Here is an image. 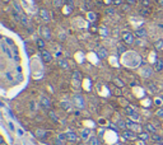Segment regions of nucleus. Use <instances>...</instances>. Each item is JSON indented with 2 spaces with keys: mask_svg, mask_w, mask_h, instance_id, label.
I'll return each instance as SVG.
<instances>
[{
  "mask_svg": "<svg viewBox=\"0 0 163 145\" xmlns=\"http://www.w3.org/2000/svg\"><path fill=\"white\" fill-rule=\"evenodd\" d=\"M73 105L79 110H83L85 108V101H84V97L82 94H74L73 96Z\"/></svg>",
  "mask_w": 163,
  "mask_h": 145,
  "instance_id": "nucleus-1",
  "label": "nucleus"
},
{
  "mask_svg": "<svg viewBox=\"0 0 163 145\" xmlns=\"http://www.w3.org/2000/svg\"><path fill=\"white\" fill-rule=\"evenodd\" d=\"M40 35H41V38H44L45 41H51L52 38V32L47 26L40 27Z\"/></svg>",
  "mask_w": 163,
  "mask_h": 145,
  "instance_id": "nucleus-2",
  "label": "nucleus"
},
{
  "mask_svg": "<svg viewBox=\"0 0 163 145\" xmlns=\"http://www.w3.org/2000/svg\"><path fill=\"white\" fill-rule=\"evenodd\" d=\"M122 41L125 42L126 45H134L135 43V35H133L131 32H129V31H125V32H122Z\"/></svg>",
  "mask_w": 163,
  "mask_h": 145,
  "instance_id": "nucleus-3",
  "label": "nucleus"
},
{
  "mask_svg": "<svg viewBox=\"0 0 163 145\" xmlns=\"http://www.w3.org/2000/svg\"><path fill=\"white\" fill-rule=\"evenodd\" d=\"M126 127H129L135 132H142V126L139 124H136V121H131V120L126 121Z\"/></svg>",
  "mask_w": 163,
  "mask_h": 145,
  "instance_id": "nucleus-4",
  "label": "nucleus"
},
{
  "mask_svg": "<svg viewBox=\"0 0 163 145\" xmlns=\"http://www.w3.org/2000/svg\"><path fill=\"white\" fill-rule=\"evenodd\" d=\"M122 136H124V139H126V140H135V139H138L136 132H135V131H133V130H130V129L124 130Z\"/></svg>",
  "mask_w": 163,
  "mask_h": 145,
  "instance_id": "nucleus-5",
  "label": "nucleus"
},
{
  "mask_svg": "<svg viewBox=\"0 0 163 145\" xmlns=\"http://www.w3.org/2000/svg\"><path fill=\"white\" fill-rule=\"evenodd\" d=\"M152 74H153V69L149 66V65H144L140 70V75L143 78H150Z\"/></svg>",
  "mask_w": 163,
  "mask_h": 145,
  "instance_id": "nucleus-6",
  "label": "nucleus"
},
{
  "mask_svg": "<svg viewBox=\"0 0 163 145\" xmlns=\"http://www.w3.org/2000/svg\"><path fill=\"white\" fill-rule=\"evenodd\" d=\"M40 17H41V19L44 21L45 23H49V22L51 21L50 13H49V10H47V9H45V8H41V9H40Z\"/></svg>",
  "mask_w": 163,
  "mask_h": 145,
  "instance_id": "nucleus-7",
  "label": "nucleus"
},
{
  "mask_svg": "<svg viewBox=\"0 0 163 145\" xmlns=\"http://www.w3.org/2000/svg\"><path fill=\"white\" fill-rule=\"evenodd\" d=\"M126 113H127L129 117L133 119V121H139V120H140V115H139L134 108H130V107H127V108H126Z\"/></svg>",
  "mask_w": 163,
  "mask_h": 145,
  "instance_id": "nucleus-8",
  "label": "nucleus"
},
{
  "mask_svg": "<svg viewBox=\"0 0 163 145\" xmlns=\"http://www.w3.org/2000/svg\"><path fill=\"white\" fill-rule=\"evenodd\" d=\"M40 103H41V106L44 107V108H46V110H50V108H51V101H50L49 97L41 96V98H40Z\"/></svg>",
  "mask_w": 163,
  "mask_h": 145,
  "instance_id": "nucleus-9",
  "label": "nucleus"
},
{
  "mask_svg": "<svg viewBox=\"0 0 163 145\" xmlns=\"http://www.w3.org/2000/svg\"><path fill=\"white\" fill-rule=\"evenodd\" d=\"M41 57H42V60H44L45 63H50L52 60V55H51L50 51H47V50L44 49L41 51Z\"/></svg>",
  "mask_w": 163,
  "mask_h": 145,
  "instance_id": "nucleus-10",
  "label": "nucleus"
},
{
  "mask_svg": "<svg viewBox=\"0 0 163 145\" xmlns=\"http://www.w3.org/2000/svg\"><path fill=\"white\" fill-rule=\"evenodd\" d=\"M134 35H135V37H138V38H145L147 37V29L145 28H136L135 31H134Z\"/></svg>",
  "mask_w": 163,
  "mask_h": 145,
  "instance_id": "nucleus-11",
  "label": "nucleus"
},
{
  "mask_svg": "<svg viewBox=\"0 0 163 145\" xmlns=\"http://www.w3.org/2000/svg\"><path fill=\"white\" fill-rule=\"evenodd\" d=\"M65 136H66V140H68V141H71V143H75L76 140H78V136H76V134L73 132V131L65 132Z\"/></svg>",
  "mask_w": 163,
  "mask_h": 145,
  "instance_id": "nucleus-12",
  "label": "nucleus"
},
{
  "mask_svg": "<svg viewBox=\"0 0 163 145\" xmlns=\"http://www.w3.org/2000/svg\"><path fill=\"white\" fill-rule=\"evenodd\" d=\"M144 130H145L147 132H149V134H156V131H157L156 126L153 125V124H150V122H147L144 125Z\"/></svg>",
  "mask_w": 163,
  "mask_h": 145,
  "instance_id": "nucleus-13",
  "label": "nucleus"
},
{
  "mask_svg": "<svg viewBox=\"0 0 163 145\" xmlns=\"http://www.w3.org/2000/svg\"><path fill=\"white\" fill-rule=\"evenodd\" d=\"M97 55H98V57H101V59H107V57H108L107 50L104 49V47H99V49L97 50Z\"/></svg>",
  "mask_w": 163,
  "mask_h": 145,
  "instance_id": "nucleus-14",
  "label": "nucleus"
},
{
  "mask_svg": "<svg viewBox=\"0 0 163 145\" xmlns=\"http://www.w3.org/2000/svg\"><path fill=\"white\" fill-rule=\"evenodd\" d=\"M154 70H156V71H162V70H163V59H157L156 60Z\"/></svg>",
  "mask_w": 163,
  "mask_h": 145,
  "instance_id": "nucleus-15",
  "label": "nucleus"
},
{
  "mask_svg": "<svg viewBox=\"0 0 163 145\" xmlns=\"http://www.w3.org/2000/svg\"><path fill=\"white\" fill-rule=\"evenodd\" d=\"M88 145H101V141H99V139L97 136L92 135V136L88 139Z\"/></svg>",
  "mask_w": 163,
  "mask_h": 145,
  "instance_id": "nucleus-16",
  "label": "nucleus"
},
{
  "mask_svg": "<svg viewBox=\"0 0 163 145\" xmlns=\"http://www.w3.org/2000/svg\"><path fill=\"white\" fill-rule=\"evenodd\" d=\"M92 135H90V130L89 129H83L82 130V139L83 140H88Z\"/></svg>",
  "mask_w": 163,
  "mask_h": 145,
  "instance_id": "nucleus-17",
  "label": "nucleus"
},
{
  "mask_svg": "<svg viewBox=\"0 0 163 145\" xmlns=\"http://www.w3.org/2000/svg\"><path fill=\"white\" fill-rule=\"evenodd\" d=\"M60 105H61V107H63V108H64L65 111H68V112L71 111V103H70L69 101H63Z\"/></svg>",
  "mask_w": 163,
  "mask_h": 145,
  "instance_id": "nucleus-18",
  "label": "nucleus"
},
{
  "mask_svg": "<svg viewBox=\"0 0 163 145\" xmlns=\"http://www.w3.org/2000/svg\"><path fill=\"white\" fill-rule=\"evenodd\" d=\"M138 139H140V140H143V141H147L148 139H149V132H147V131H144V132H139L138 134Z\"/></svg>",
  "mask_w": 163,
  "mask_h": 145,
  "instance_id": "nucleus-19",
  "label": "nucleus"
},
{
  "mask_svg": "<svg viewBox=\"0 0 163 145\" xmlns=\"http://www.w3.org/2000/svg\"><path fill=\"white\" fill-rule=\"evenodd\" d=\"M36 136L40 138V139L46 138V130H44V129H37V130H36Z\"/></svg>",
  "mask_w": 163,
  "mask_h": 145,
  "instance_id": "nucleus-20",
  "label": "nucleus"
},
{
  "mask_svg": "<svg viewBox=\"0 0 163 145\" xmlns=\"http://www.w3.org/2000/svg\"><path fill=\"white\" fill-rule=\"evenodd\" d=\"M152 140L158 143V144H163V138L159 136V135H157V134H152Z\"/></svg>",
  "mask_w": 163,
  "mask_h": 145,
  "instance_id": "nucleus-21",
  "label": "nucleus"
},
{
  "mask_svg": "<svg viewBox=\"0 0 163 145\" xmlns=\"http://www.w3.org/2000/svg\"><path fill=\"white\" fill-rule=\"evenodd\" d=\"M45 40L44 38H38V40H36V45H37V47L40 49V50H44L45 49Z\"/></svg>",
  "mask_w": 163,
  "mask_h": 145,
  "instance_id": "nucleus-22",
  "label": "nucleus"
},
{
  "mask_svg": "<svg viewBox=\"0 0 163 145\" xmlns=\"http://www.w3.org/2000/svg\"><path fill=\"white\" fill-rule=\"evenodd\" d=\"M73 78H74V80H75V84L78 85L79 82L82 80V74H80L79 71H74V73H73Z\"/></svg>",
  "mask_w": 163,
  "mask_h": 145,
  "instance_id": "nucleus-23",
  "label": "nucleus"
},
{
  "mask_svg": "<svg viewBox=\"0 0 163 145\" xmlns=\"http://www.w3.org/2000/svg\"><path fill=\"white\" fill-rule=\"evenodd\" d=\"M59 66H61V68L65 69V70L69 69V65H68V63H66V60H64V59H60L59 60Z\"/></svg>",
  "mask_w": 163,
  "mask_h": 145,
  "instance_id": "nucleus-24",
  "label": "nucleus"
},
{
  "mask_svg": "<svg viewBox=\"0 0 163 145\" xmlns=\"http://www.w3.org/2000/svg\"><path fill=\"white\" fill-rule=\"evenodd\" d=\"M154 47H156V50H161V49L163 47V40H162V38L157 40V41L154 42Z\"/></svg>",
  "mask_w": 163,
  "mask_h": 145,
  "instance_id": "nucleus-25",
  "label": "nucleus"
},
{
  "mask_svg": "<svg viewBox=\"0 0 163 145\" xmlns=\"http://www.w3.org/2000/svg\"><path fill=\"white\" fill-rule=\"evenodd\" d=\"M156 116L159 119H163V107H159V108L156 111Z\"/></svg>",
  "mask_w": 163,
  "mask_h": 145,
  "instance_id": "nucleus-26",
  "label": "nucleus"
},
{
  "mask_svg": "<svg viewBox=\"0 0 163 145\" xmlns=\"http://www.w3.org/2000/svg\"><path fill=\"white\" fill-rule=\"evenodd\" d=\"M140 4L143 8H149L150 5V0H140Z\"/></svg>",
  "mask_w": 163,
  "mask_h": 145,
  "instance_id": "nucleus-27",
  "label": "nucleus"
},
{
  "mask_svg": "<svg viewBox=\"0 0 163 145\" xmlns=\"http://www.w3.org/2000/svg\"><path fill=\"white\" fill-rule=\"evenodd\" d=\"M63 3H65L64 0H54V5H55L56 8L61 7V5H63Z\"/></svg>",
  "mask_w": 163,
  "mask_h": 145,
  "instance_id": "nucleus-28",
  "label": "nucleus"
},
{
  "mask_svg": "<svg viewBox=\"0 0 163 145\" xmlns=\"http://www.w3.org/2000/svg\"><path fill=\"white\" fill-rule=\"evenodd\" d=\"M140 14H142V15H148V14H149V9H148V8H142L140 9Z\"/></svg>",
  "mask_w": 163,
  "mask_h": 145,
  "instance_id": "nucleus-29",
  "label": "nucleus"
},
{
  "mask_svg": "<svg viewBox=\"0 0 163 145\" xmlns=\"http://www.w3.org/2000/svg\"><path fill=\"white\" fill-rule=\"evenodd\" d=\"M88 18L90 22H96V14L94 13H88Z\"/></svg>",
  "mask_w": 163,
  "mask_h": 145,
  "instance_id": "nucleus-30",
  "label": "nucleus"
},
{
  "mask_svg": "<svg viewBox=\"0 0 163 145\" xmlns=\"http://www.w3.org/2000/svg\"><path fill=\"white\" fill-rule=\"evenodd\" d=\"M99 29H101V31H99V32H101V35H103V36H106V35L108 33V31H107V28H106V27H101Z\"/></svg>",
  "mask_w": 163,
  "mask_h": 145,
  "instance_id": "nucleus-31",
  "label": "nucleus"
},
{
  "mask_svg": "<svg viewBox=\"0 0 163 145\" xmlns=\"http://www.w3.org/2000/svg\"><path fill=\"white\" fill-rule=\"evenodd\" d=\"M64 1H65V5H66V7L73 8V3H74V0H64Z\"/></svg>",
  "mask_w": 163,
  "mask_h": 145,
  "instance_id": "nucleus-32",
  "label": "nucleus"
},
{
  "mask_svg": "<svg viewBox=\"0 0 163 145\" xmlns=\"http://www.w3.org/2000/svg\"><path fill=\"white\" fill-rule=\"evenodd\" d=\"M117 125H119V127H121V129H125L126 127V122H124V121H121V120L117 122Z\"/></svg>",
  "mask_w": 163,
  "mask_h": 145,
  "instance_id": "nucleus-33",
  "label": "nucleus"
},
{
  "mask_svg": "<svg viewBox=\"0 0 163 145\" xmlns=\"http://www.w3.org/2000/svg\"><path fill=\"white\" fill-rule=\"evenodd\" d=\"M111 4H113V5H121L122 0H111Z\"/></svg>",
  "mask_w": 163,
  "mask_h": 145,
  "instance_id": "nucleus-34",
  "label": "nucleus"
},
{
  "mask_svg": "<svg viewBox=\"0 0 163 145\" xmlns=\"http://www.w3.org/2000/svg\"><path fill=\"white\" fill-rule=\"evenodd\" d=\"M162 102H163V101H162V98L159 97V98H156V101H154V103H156L157 106H161V105H162Z\"/></svg>",
  "mask_w": 163,
  "mask_h": 145,
  "instance_id": "nucleus-35",
  "label": "nucleus"
},
{
  "mask_svg": "<svg viewBox=\"0 0 163 145\" xmlns=\"http://www.w3.org/2000/svg\"><path fill=\"white\" fill-rule=\"evenodd\" d=\"M149 89H150V92H157V87L154 84H149Z\"/></svg>",
  "mask_w": 163,
  "mask_h": 145,
  "instance_id": "nucleus-36",
  "label": "nucleus"
},
{
  "mask_svg": "<svg viewBox=\"0 0 163 145\" xmlns=\"http://www.w3.org/2000/svg\"><path fill=\"white\" fill-rule=\"evenodd\" d=\"M50 117H52V120H54L55 122H57V117H56V115H55V113H54V112H52V111L50 112Z\"/></svg>",
  "mask_w": 163,
  "mask_h": 145,
  "instance_id": "nucleus-37",
  "label": "nucleus"
},
{
  "mask_svg": "<svg viewBox=\"0 0 163 145\" xmlns=\"http://www.w3.org/2000/svg\"><path fill=\"white\" fill-rule=\"evenodd\" d=\"M106 13H107V14H113V13H115V9H113V8H107V9H106Z\"/></svg>",
  "mask_w": 163,
  "mask_h": 145,
  "instance_id": "nucleus-38",
  "label": "nucleus"
},
{
  "mask_svg": "<svg viewBox=\"0 0 163 145\" xmlns=\"http://www.w3.org/2000/svg\"><path fill=\"white\" fill-rule=\"evenodd\" d=\"M138 0H126V3L129 4V5H134V4H136Z\"/></svg>",
  "mask_w": 163,
  "mask_h": 145,
  "instance_id": "nucleus-39",
  "label": "nucleus"
},
{
  "mask_svg": "<svg viewBox=\"0 0 163 145\" xmlns=\"http://www.w3.org/2000/svg\"><path fill=\"white\" fill-rule=\"evenodd\" d=\"M9 127H10V130H14V125L12 122H9Z\"/></svg>",
  "mask_w": 163,
  "mask_h": 145,
  "instance_id": "nucleus-40",
  "label": "nucleus"
},
{
  "mask_svg": "<svg viewBox=\"0 0 163 145\" xmlns=\"http://www.w3.org/2000/svg\"><path fill=\"white\" fill-rule=\"evenodd\" d=\"M23 134H24V132H23V130H18V135H21V136H22Z\"/></svg>",
  "mask_w": 163,
  "mask_h": 145,
  "instance_id": "nucleus-41",
  "label": "nucleus"
},
{
  "mask_svg": "<svg viewBox=\"0 0 163 145\" xmlns=\"http://www.w3.org/2000/svg\"><path fill=\"white\" fill-rule=\"evenodd\" d=\"M159 97H161V98H162V101H163V93H162V94H161V96H159Z\"/></svg>",
  "mask_w": 163,
  "mask_h": 145,
  "instance_id": "nucleus-42",
  "label": "nucleus"
},
{
  "mask_svg": "<svg viewBox=\"0 0 163 145\" xmlns=\"http://www.w3.org/2000/svg\"><path fill=\"white\" fill-rule=\"evenodd\" d=\"M1 145H7V144H5V143H4V141H1Z\"/></svg>",
  "mask_w": 163,
  "mask_h": 145,
  "instance_id": "nucleus-43",
  "label": "nucleus"
},
{
  "mask_svg": "<svg viewBox=\"0 0 163 145\" xmlns=\"http://www.w3.org/2000/svg\"><path fill=\"white\" fill-rule=\"evenodd\" d=\"M80 145H88V144H80Z\"/></svg>",
  "mask_w": 163,
  "mask_h": 145,
  "instance_id": "nucleus-44",
  "label": "nucleus"
}]
</instances>
